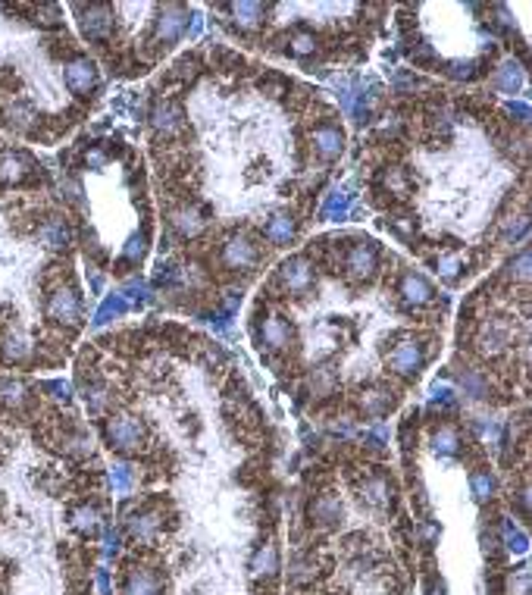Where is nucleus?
Returning <instances> with one entry per match:
<instances>
[{"label":"nucleus","instance_id":"obj_17","mask_svg":"<svg viewBox=\"0 0 532 595\" xmlns=\"http://www.w3.org/2000/svg\"><path fill=\"white\" fill-rule=\"evenodd\" d=\"M294 232H298V219L288 217V213H279V217H273L266 223V238L273 245H288L294 238Z\"/></svg>","mask_w":532,"mask_h":595},{"label":"nucleus","instance_id":"obj_43","mask_svg":"<svg viewBox=\"0 0 532 595\" xmlns=\"http://www.w3.org/2000/svg\"><path fill=\"white\" fill-rule=\"evenodd\" d=\"M526 229H529V223H526V217H517V219H507L504 223V238H523L526 235Z\"/></svg>","mask_w":532,"mask_h":595},{"label":"nucleus","instance_id":"obj_36","mask_svg":"<svg viewBox=\"0 0 532 595\" xmlns=\"http://www.w3.org/2000/svg\"><path fill=\"white\" fill-rule=\"evenodd\" d=\"M288 44H292V53H294V57H311V53L316 50L313 32H298V35H294Z\"/></svg>","mask_w":532,"mask_h":595},{"label":"nucleus","instance_id":"obj_42","mask_svg":"<svg viewBox=\"0 0 532 595\" xmlns=\"http://www.w3.org/2000/svg\"><path fill=\"white\" fill-rule=\"evenodd\" d=\"M210 323L219 336H232V310H226V307H222V310H213Z\"/></svg>","mask_w":532,"mask_h":595},{"label":"nucleus","instance_id":"obj_54","mask_svg":"<svg viewBox=\"0 0 532 595\" xmlns=\"http://www.w3.org/2000/svg\"><path fill=\"white\" fill-rule=\"evenodd\" d=\"M200 29H204V19H200L198 13H191V29H188V38H198Z\"/></svg>","mask_w":532,"mask_h":595},{"label":"nucleus","instance_id":"obj_41","mask_svg":"<svg viewBox=\"0 0 532 595\" xmlns=\"http://www.w3.org/2000/svg\"><path fill=\"white\" fill-rule=\"evenodd\" d=\"M4 357H6V360H22V357H29V345H25V338H6Z\"/></svg>","mask_w":532,"mask_h":595},{"label":"nucleus","instance_id":"obj_24","mask_svg":"<svg viewBox=\"0 0 532 595\" xmlns=\"http://www.w3.org/2000/svg\"><path fill=\"white\" fill-rule=\"evenodd\" d=\"M470 489H473L476 501H491V495H495V477L489 470H476L470 477Z\"/></svg>","mask_w":532,"mask_h":595},{"label":"nucleus","instance_id":"obj_44","mask_svg":"<svg viewBox=\"0 0 532 595\" xmlns=\"http://www.w3.org/2000/svg\"><path fill=\"white\" fill-rule=\"evenodd\" d=\"M182 279V273L172 264H160L157 266V285H176Z\"/></svg>","mask_w":532,"mask_h":595},{"label":"nucleus","instance_id":"obj_8","mask_svg":"<svg viewBox=\"0 0 532 595\" xmlns=\"http://www.w3.org/2000/svg\"><path fill=\"white\" fill-rule=\"evenodd\" d=\"M311 138H313L316 153H320L322 160H335L341 151H345V132H341L339 125H332V123L316 125Z\"/></svg>","mask_w":532,"mask_h":595},{"label":"nucleus","instance_id":"obj_18","mask_svg":"<svg viewBox=\"0 0 532 595\" xmlns=\"http://www.w3.org/2000/svg\"><path fill=\"white\" fill-rule=\"evenodd\" d=\"M125 595H160V580L151 570H135L125 580Z\"/></svg>","mask_w":532,"mask_h":595},{"label":"nucleus","instance_id":"obj_19","mask_svg":"<svg viewBox=\"0 0 532 595\" xmlns=\"http://www.w3.org/2000/svg\"><path fill=\"white\" fill-rule=\"evenodd\" d=\"M151 123H154V129H157V132H172V129H179V125H182V110L172 104V100H163V104L154 107Z\"/></svg>","mask_w":532,"mask_h":595},{"label":"nucleus","instance_id":"obj_9","mask_svg":"<svg viewBox=\"0 0 532 595\" xmlns=\"http://www.w3.org/2000/svg\"><path fill=\"white\" fill-rule=\"evenodd\" d=\"M392 370L398 373V376H416L423 367V360H426V354H423V345L416 342H404L392 351Z\"/></svg>","mask_w":532,"mask_h":595},{"label":"nucleus","instance_id":"obj_4","mask_svg":"<svg viewBox=\"0 0 532 595\" xmlns=\"http://www.w3.org/2000/svg\"><path fill=\"white\" fill-rule=\"evenodd\" d=\"M82 13V32L91 41H104L113 32V10L104 4H91V6H76Z\"/></svg>","mask_w":532,"mask_h":595},{"label":"nucleus","instance_id":"obj_1","mask_svg":"<svg viewBox=\"0 0 532 595\" xmlns=\"http://www.w3.org/2000/svg\"><path fill=\"white\" fill-rule=\"evenodd\" d=\"M188 19H191V13H188L185 6H179V4L163 6V13H160V19H157V41L163 44V48H170L172 41L185 38L188 35Z\"/></svg>","mask_w":532,"mask_h":595},{"label":"nucleus","instance_id":"obj_46","mask_svg":"<svg viewBox=\"0 0 532 595\" xmlns=\"http://www.w3.org/2000/svg\"><path fill=\"white\" fill-rule=\"evenodd\" d=\"M44 392H53V398H60V401H69V383H63V379L44 383Z\"/></svg>","mask_w":532,"mask_h":595},{"label":"nucleus","instance_id":"obj_22","mask_svg":"<svg viewBox=\"0 0 532 595\" xmlns=\"http://www.w3.org/2000/svg\"><path fill=\"white\" fill-rule=\"evenodd\" d=\"M339 517H341L339 498H332V495H320V498H316V505H313V520H316V524L329 526V524H335Z\"/></svg>","mask_w":532,"mask_h":595},{"label":"nucleus","instance_id":"obj_7","mask_svg":"<svg viewBox=\"0 0 532 595\" xmlns=\"http://www.w3.org/2000/svg\"><path fill=\"white\" fill-rule=\"evenodd\" d=\"M107 439L119 451H132V448L141 445V426L132 417H116L107 423Z\"/></svg>","mask_w":532,"mask_h":595},{"label":"nucleus","instance_id":"obj_16","mask_svg":"<svg viewBox=\"0 0 532 595\" xmlns=\"http://www.w3.org/2000/svg\"><path fill=\"white\" fill-rule=\"evenodd\" d=\"M288 336H292V326H288V320L282 317H269L264 323V332H260V342L266 348H273V351H279V348L288 345Z\"/></svg>","mask_w":532,"mask_h":595},{"label":"nucleus","instance_id":"obj_38","mask_svg":"<svg viewBox=\"0 0 532 595\" xmlns=\"http://www.w3.org/2000/svg\"><path fill=\"white\" fill-rule=\"evenodd\" d=\"M429 404H435V407H454V389H451L448 383H435L432 389H429Z\"/></svg>","mask_w":532,"mask_h":595},{"label":"nucleus","instance_id":"obj_20","mask_svg":"<svg viewBox=\"0 0 532 595\" xmlns=\"http://www.w3.org/2000/svg\"><path fill=\"white\" fill-rule=\"evenodd\" d=\"M226 10L232 13L235 22L245 25V29H254V25H257L260 19L266 16V6H264V4H251V0H241V4H232V6H226Z\"/></svg>","mask_w":532,"mask_h":595},{"label":"nucleus","instance_id":"obj_50","mask_svg":"<svg viewBox=\"0 0 532 595\" xmlns=\"http://www.w3.org/2000/svg\"><path fill=\"white\" fill-rule=\"evenodd\" d=\"M104 554H107V558H113V554H119V533L107 530V536H104Z\"/></svg>","mask_w":532,"mask_h":595},{"label":"nucleus","instance_id":"obj_33","mask_svg":"<svg viewBox=\"0 0 532 595\" xmlns=\"http://www.w3.org/2000/svg\"><path fill=\"white\" fill-rule=\"evenodd\" d=\"M123 254H125V260H132V264H138V260L147 254V232L141 229V232H135V235H129V242H125Z\"/></svg>","mask_w":532,"mask_h":595},{"label":"nucleus","instance_id":"obj_28","mask_svg":"<svg viewBox=\"0 0 532 595\" xmlns=\"http://www.w3.org/2000/svg\"><path fill=\"white\" fill-rule=\"evenodd\" d=\"M457 448H461V436H457V430H451V426H442V430L432 436V451L435 454H454Z\"/></svg>","mask_w":532,"mask_h":595},{"label":"nucleus","instance_id":"obj_39","mask_svg":"<svg viewBox=\"0 0 532 595\" xmlns=\"http://www.w3.org/2000/svg\"><path fill=\"white\" fill-rule=\"evenodd\" d=\"M119 295H123L125 301H141V304H144V301H151V292H147V282L144 279H129V282H125V292H119Z\"/></svg>","mask_w":532,"mask_h":595},{"label":"nucleus","instance_id":"obj_52","mask_svg":"<svg viewBox=\"0 0 532 595\" xmlns=\"http://www.w3.org/2000/svg\"><path fill=\"white\" fill-rule=\"evenodd\" d=\"M85 163H88V170H100V166L107 163V153H104V151H88Z\"/></svg>","mask_w":532,"mask_h":595},{"label":"nucleus","instance_id":"obj_27","mask_svg":"<svg viewBox=\"0 0 532 595\" xmlns=\"http://www.w3.org/2000/svg\"><path fill=\"white\" fill-rule=\"evenodd\" d=\"M41 238L50 248H63L66 242H69V229H66L63 219H47L44 229H41Z\"/></svg>","mask_w":532,"mask_h":595},{"label":"nucleus","instance_id":"obj_3","mask_svg":"<svg viewBox=\"0 0 532 595\" xmlns=\"http://www.w3.org/2000/svg\"><path fill=\"white\" fill-rule=\"evenodd\" d=\"M279 279L282 285H285V292H294V295H301V292H307L313 285V264L307 257H288L285 264L279 266Z\"/></svg>","mask_w":532,"mask_h":595},{"label":"nucleus","instance_id":"obj_21","mask_svg":"<svg viewBox=\"0 0 532 595\" xmlns=\"http://www.w3.org/2000/svg\"><path fill=\"white\" fill-rule=\"evenodd\" d=\"M360 407H363V413H369V417H386L388 411L395 407V398H392V392H363L360 395Z\"/></svg>","mask_w":532,"mask_h":595},{"label":"nucleus","instance_id":"obj_2","mask_svg":"<svg viewBox=\"0 0 532 595\" xmlns=\"http://www.w3.org/2000/svg\"><path fill=\"white\" fill-rule=\"evenodd\" d=\"M345 266H348V273H351L354 279L376 276V270H379V248H376L369 238H363V242H357L354 248L348 251Z\"/></svg>","mask_w":532,"mask_h":595},{"label":"nucleus","instance_id":"obj_34","mask_svg":"<svg viewBox=\"0 0 532 595\" xmlns=\"http://www.w3.org/2000/svg\"><path fill=\"white\" fill-rule=\"evenodd\" d=\"M448 72L451 78H463V82H470V78H476L479 76V63H473V60H454V63H448Z\"/></svg>","mask_w":532,"mask_h":595},{"label":"nucleus","instance_id":"obj_35","mask_svg":"<svg viewBox=\"0 0 532 595\" xmlns=\"http://www.w3.org/2000/svg\"><path fill=\"white\" fill-rule=\"evenodd\" d=\"M457 270H461V257H457V254H442V257H435V273H439L442 279L454 282Z\"/></svg>","mask_w":532,"mask_h":595},{"label":"nucleus","instance_id":"obj_25","mask_svg":"<svg viewBox=\"0 0 532 595\" xmlns=\"http://www.w3.org/2000/svg\"><path fill=\"white\" fill-rule=\"evenodd\" d=\"M461 389H463V395H470V398L489 395V383L476 370H461Z\"/></svg>","mask_w":532,"mask_h":595},{"label":"nucleus","instance_id":"obj_30","mask_svg":"<svg viewBox=\"0 0 532 595\" xmlns=\"http://www.w3.org/2000/svg\"><path fill=\"white\" fill-rule=\"evenodd\" d=\"M110 486L116 495H129L132 492V467L129 464H113L110 467Z\"/></svg>","mask_w":532,"mask_h":595},{"label":"nucleus","instance_id":"obj_47","mask_svg":"<svg viewBox=\"0 0 532 595\" xmlns=\"http://www.w3.org/2000/svg\"><path fill=\"white\" fill-rule=\"evenodd\" d=\"M0 392H4L0 398H4L6 404H22V385H19V383H6Z\"/></svg>","mask_w":532,"mask_h":595},{"label":"nucleus","instance_id":"obj_31","mask_svg":"<svg viewBox=\"0 0 532 595\" xmlns=\"http://www.w3.org/2000/svg\"><path fill=\"white\" fill-rule=\"evenodd\" d=\"M275 567H279V561H275V548L273 545L257 548V554H254V561H251V570L260 577V573H275Z\"/></svg>","mask_w":532,"mask_h":595},{"label":"nucleus","instance_id":"obj_6","mask_svg":"<svg viewBox=\"0 0 532 595\" xmlns=\"http://www.w3.org/2000/svg\"><path fill=\"white\" fill-rule=\"evenodd\" d=\"M222 264H226L229 270H247V266L257 264V248L251 245V238L235 235L222 245Z\"/></svg>","mask_w":532,"mask_h":595},{"label":"nucleus","instance_id":"obj_53","mask_svg":"<svg viewBox=\"0 0 532 595\" xmlns=\"http://www.w3.org/2000/svg\"><path fill=\"white\" fill-rule=\"evenodd\" d=\"M97 589H100V595H113V589H110V577H107V570H97Z\"/></svg>","mask_w":532,"mask_h":595},{"label":"nucleus","instance_id":"obj_32","mask_svg":"<svg viewBox=\"0 0 532 595\" xmlns=\"http://www.w3.org/2000/svg\"><path fill=\"white\" fill-rule=\"evenodd\" d=\"M22 176H25L22 157H13V153H6V157L0 160V182H19Z\"/></svg>","mask_w":532,"mask_h":595},{"label":"nucleus","instance_id":"obj_37","mask_svg":"<svg viewBox=\"0 0 532 595\" xmlns=\"http://www.w3.org/2000/svg\"><path fill=\"white\" fill-rule=\"evenodd\" d=\"M72 526L82 533H94L97 530V511H94V507H79V511L72 514Z\"/></svg>","mask_w":532,"mask_h":595},{"label":"nucleus","instance_id":"obj_15","mask_svg":"<svg viewBox=\"0 0 532 595\" xmlns=\"http://www.w3.org/2000/svg\"><path fill=\"white\" fill-rule=\"evenodd\" d=\"M125 310H129V301H125L119 292H113V295L104 298V304L97 307V313H94V329H100V326L113 323V320L125 317Z\"/></svg>","mask_w":532,"mask_h":595},{"label":"nucleus","instance_id":"obj_10","mask_svg":"<svg viewBox=\"0 0 532 595\" xmlns=\"http://www.w3.org/2000/svg\"><path fill=\"white\" fill-rule=\"evenodd\" d=\"M66 85H69L76 95H88L94 85H97V66L85 57L72 60V63L66 66Z\"/></svg>","mask_w":532,"mask_h":595},{"label":"nucleus","instance_id":"obj_14","mask_svg":"<svg viewBox=\"0 0 532 595\" xmlns=\"http://www.w3.org/2000/svg\"><path fill=\"white\" fill-rule=\"evenodd\" d=\"M170 223H172V229H176L182 238H191V235H198V232L204 229V217H200L194 207H179V210H172Z\"/></svg>","mask_w":532,"mask_h":595},{"label":"nucleus","instance_id":"obj_12","mask_svg":"<svg viewBox=\"0 0 532 595\" xmlns=\"http://www.w3.org/2000/svg\"><path fill=\"white\" fill-rule=\"evenodd\" d=\"M432 295H435L432 285H429L426 279L420 276V273H407V276L401 279V298H404V304H414V307L429 304Z\"/></svg>","mask_w":532,"mask_h":595},{"label":"nucleus","instance_id":"obj_11","mask_svg":"<svg viewBox=\"0 0 532 595\" xmlns=\"http://www.w3.org/2000/svg\"><path fill=\"white\" fill-rule=\"evenodd\" d=\"M351 207H354V195H348L345 189H335L326 195V200H322L320 219H326V223H341V219L351 217Z\"/></svg>","mask_w":532,"mask_h":595},{"label":"nucleus","instance_id":"obj_29","mask_svg":"<svg viewBox=\"0 0 532 595\" xmlns=\"http://www.w3.org/2000/svg\"><path fill=\"white\" fill-rule=\"evenodd\" d=\"M501 536H504V545L510 548V552H517V554H523L529 548V539H526V533L523 530H517L514 526V520H504L501 524Z\"/></svg>","mask_w":532,"mask_h":595},{"label":"nucleus","instance_id":"obj_48","mask_svg":"<svg viewBox=\"0 0 532 595\" xmlns=\"http://www.w3.org/2000/svg\"><path fill=\"white\" fill-rule=\"evenodd\" d=\"M507 113H510V116H517V123H529V104H526V100H510Z\"/></svg>","mask_w":532,"mask_h":595},{"label":"nucleus","instance_id":"obj_23","mask_svg":"<svg viewBox=\"0 0 532 595\" xmlns=\"http://www.w3.org/2000/svg\"><path fill=\"white\" fill-rule=\"evenodd\" d=\"M363 498H367L369 505H376V507H386L388 501H392V489H388V483L382 477H376V479H369V483L363 486Z\"/></svg>","mask_w":532,"mask_h":595},{"label":"nucleus","instance_id":"obj_40","mask_svg":"<svg viewBox=\"0 0 532 595\" xmlns=\"http://www.w3.org/2000/svg\"><path fill=\"white\" fill-rule=\"evenodd\" d=\"M363 442H367L369 448L388 445V426L386 423H376V426H369V430H363Z\"/></svg>","mask_w":532,"mask_h":595},{"label":"nucleus","instance_id":"obj_26","mask_svg":"<svg viewBox=\"0 0 532 595\" xmlns=\"http://www.w3.org/2000/svg\"><path fill=\"white\" fill-rule=\"evenodd\" d=\"M129 530H132L135 539L147 542V539H154V533L160 530V517H154V514H144V517H132V520H129Z\"/></svg>","mask_w":532,"mask_h":595},{"label":"nucleus","instance_id":"obj_13","mask_svg":"<svg viewBox=\"0 0 532 595\" xmlns=\"http://www.w3.org/2000/svg\"><path fill=\"white\" fill-rule=\"evenodd\" d=\"M491 85H495V91H501V95H517V91L523 88V66L514 63V60L504 63L501 69H495Z\"/></svg>","mask_w":532,"mask_h":595},{"label":"nucleus","instance_id":"obj_49","mask_svg":"<svg viewBox=\"0 0 532 595\" xmlns=\"http://www.w3.org/2000/svg\"><path fill=\"white\" fill-rule=\"evenodd\" d=\"M85 398H88V411H91V413H97L100 407H104V401H107L104 389H97V385H91V389L85 392Z\"/></svg>","mask_w":532,"mask_h":595},{"label":"nucleus","instance_id":"obj_5","mask_svg":"<svg viewBox=\"0 0 532 595\" xmlns=\"http://www.w3.org/2000/svg\"><path fill=\"white\" fill-rule=\"evenodd\" d=\"M47 313H50V320H57V323L76 326L79 313H82V307H79V295L72 289H57L50 295V301H47Z\"/></svg>","mask_w":532,"mask_h":595},{"label":"nucleus","instance_id":"obj_51","mask_svg":"<svg viewBox=\"0 0 532 595\" xmlns=\"http://www.w3.org/2000/svg\"><path fill=\"white\" fill-rule=\"evenodd\" d=\"M392 85H395V88H398V91H410V88H414V85H416V78L410 76V72H398V76L392 78Z\"/></svg>","mask_w":532,"mask_h":595},{"label":"nucleus","instance_id":"obj_45","mask_svg":"<svg viewBox=\"0 0 532 595\" xmlns=\"http://www.w3.org/2000/svg\"><path fill=\"white\" fill-rule=\"evenodd\" d=\"M510 276L529 279V248H523L520 257H517V264H510Z\"/></svg>","mask_w":532,"mask_h":595}]
</instances>
